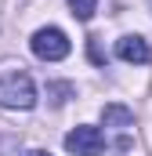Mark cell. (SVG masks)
<instances>
[{
	"label": "cell",
	"instance_id": "cell-1",
	"mask_svg": "<svg viewBox=\"0 0 152 156\" xmlns=\"http://www.w3.org/2000/svg\"><path fill=\"white\" fill-rule=\"evenodd\" d=\"M0 105L4 109H33L36 105V83L15 62L0 66Z\"/></svg>",
	"mask_w": 152,
	"mask_h": 156
},
{
	"label": "cell",
	"instance_id": "cell-2",
	"mask_svg": "<svg viewBox=\"0 0 152 156\" xmlns=\"http://www.w3.org/2000/svg\"><path fill=\"white\" fill-rule=\"evenodd\" d=\"M29 47H33V55H36V58H43V62H62V58L73 51L69 37H65L62 29H54V26L36 29V33H33V40H29Z\"/></svg>",
	"mask_w": 152,
	"mask_h": 156
},
{
	"label": "cell",
	"instance_id": "cell-3",
	"mask_svg": "<svg viewBox=\"0 0 152 156\" xmlns=\"http://www.w3.org/2000/svg\"><path fill=\"white\" fill-rule=\"evenodd\" d=\"M105 145H109L105 134H102L98 127H87V123H83V127H73V131L65 134V149L73 156H102Z\"/></svg>",
	"mask_w": 152,
	"mask_h": 156
},
{
	"label": "cell",
	"instance_id": "cell-4",
	"mask_svg": "<svg viewBox=\"0 0 152 156\" xmlns=\"http://www.w3.org/2000/svg\"><path fill=\"white\" fill-rule=\"evenodd\" d=\"M116 58H123V62H130V66H149L152 62V47H149L145 37L127 33V37L116 40Z\"/></svg>",
	"mask_w": 152,
	"mask_h": 156
},
{
	"label": "cell",
	"instance_id": "cell-5",
	"mask_svg": "<svg viewBox=\"0 0 152 156\" xmlns=\"http://www.w3.org/2000/svg\"><path fill=\"white\" fill-rule=\"evenodd\" d=\"M102 120H105V127H119V131L134 127V113H130L127 105H116V102L102 109Z\"/></svg>",
	"mask_w": 152,
	"mask_h": 156
},
{
	"label": "cell",
	"instance_id": "cell-6",
	"mask_svg": "<svg viewBox=\"0 0 152 156\" xmlns=\"http://www.w3.org/2000/svg\"><path fill=\"white\" fill-rule=\"evenodd\" d=\"M69 7H73V15L80 22H91L94 11H98V0H69Z\"/></svg>",
	"mask_w": 152,
	"mask_h": 156
},
{
	"label": "cell",
	"instance_id": "cell-7",
	"mask_svg": "<svg viewBox=\"0 0 152 156\" xmlns=\"http://www.w3.org/2000/svg\"><path fill=\"white\" fill-rule=\"evenodd\" d=\"M22 156H51V153H43V149H29V153H22Z\"/></svg>",
	"mask_w": 152,
	"mask_h": 156
}]
</instances>
